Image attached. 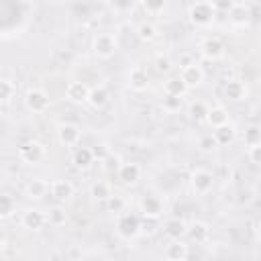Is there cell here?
Masks as SVG:
<instances>
[{
    "label": "cell",
    "instance_id": "cell-24",
    "mask_svg": "<svg viewBox=\"0 0 261 261\" xmlns=\"http://www.w3.org/2000/svg\"><path fill=\"white\" fill-rule=\"evenodd\" d=\"M16 96V82H12L10 77H2L0 80V98H2V106L6 108V104Z\"/></svg>",
    "mask_w": 261,
    "mask_h": 261
},
{
    "label": "cell",
    "instance_id": "cell-1",
    "mask_svg": "<svg viewBox=\"0 0 261 261\" xmlns=\"http://www.w3.org/2000/svg\"><path fill=\"white\" fill-rule=\"evenodd\" d=\"M214 16H216V10H214V4L212 2H194L188 8V18L196 27H208V24H212Z\"/></svg>",
    "mask_w": 261,
    "mask_h": 261
},
{
    "label": "cell",
    "instance_id": "cell-28",
    "mask_svg": "<svg viewBox=\"0 0 261 261\" xmlns=\"http://www.w3.org/2000/svg\"><path fill=\"white\" fill-rule=\"evenodd\" d=\"M234 126L228 122V124H224V126H218V128H214V139H216V143L218 145H228L232 139H234Z\"/></svg>",
    "mask_w": 261,
    "mask_h": 261
},
{
    "label": "cell",
    "instance_id": "cell-18",
    "mask_svg": "<svg viewBox=\"0 0 261 261\" xmlns=\"http://www.w3.org/2000/svg\"><path fill=\"white\" fill-rule=\"evenodd\" d=\"M224 96L228 100H234V102L245 100L247 98V86L241 80H228L224 86Z\"/></svg>",
    "mask_w": 261,
    "mask_h": 261
},
{
    "label": "cell",
    "instance_id": "cell-14",
    "mask_svg": "<svg viewBox=\"0 0 261 261\" xmlns=\"http://www.w3.org/2000/svg\"><path fill=\"white\" fill-rule=\"evenodd\" d=\"M163 232L171 241H181V237L188 232V224L181 218H167L165 224H163Z\"/></svg>",
    "mask_w": 261,
    "mask_h": 261
},
{
    "label": "cell",
    "instance_id": "cell-36",
    "mask_svg": "<svg viewBox=\"0 0 261 261\" xmlns=\"http://www.w3.org/2000/svg\"><path fill=\"white\" fill-rule=\"evenodd\" d=\"M106 204H108L110 212H116V214H122V212H124V206H126V204H124V198H120V196H116V194H114Z\"/></svg>",
    "mask_w": 261,
    "mask_h": 261
},
{
    "label": "cell",
    "instance_id": "cell-26",
    "mask_svg": "<svg viewBox=\"0 0 261 261\" xmlns=\"http://www.w3.org/2000/svg\"><path fill=\"white\" fill-rule=\"evenodd\" d=\"M188 232H190L192 241H196V243H206L208 237H210V228H208L206 222H194V224L188 228Z\"/></svg>",
    "mask_w": 261,
    "mask_h": 261
},
{
    "label": "cell",
    "instance_id": "cell-37",
    "mask_svg": "<svg viewBox=\"0 0 261 261\" xmlns=\"http://www.w3.org/2000/svg\"><path fill=\"white\" fill-rule=\"evenodd\" d=\"M102 165H104V169L106 171H112V169H120V165H122V161H120V157H116V155H108L104 161H102Z\"/></svg>",
    "mask_w": 261,
    "mask_h": 261
},
{
    "label": "cell",
    "instance_id": "cell-4",
    "mask_svg": "<svg viewBox=\"0 0 261 261\" xmlns=\"http://www.w3.org/2000/svg\"><path fill=\"white\" fill-rule=\"evenodd\" d=\"M24 104H27V108H29L31 112L41 114V112H45V110L51 106V98H49V94H47L45 90H41V88H31V90L27 92V96H24Z\"/></svg>",
    "mask_w": 261,
    "mask_h": 261
},
{
    "label": "cell",
    "instance_id": "cell-13",
    "mask_svg": "<svg viewBox=\"0 0 261 261\" xmlns=\"http://www.w3.org/2000/svg\"><path fill=\"white\" fill-rule=\"evenodd\" d=\"M200 49H202V55H204L206 59H218V57L224 53V45H222V41H220L218 37H208V39H204L202 45H200Z\"/></svg>",
    "mask_w": 261,
    "mask_h": 261
},
{
    "label": "cell",
    "instance_id": "cell-2",
    "mask_svg": "<svg viewBox=\"0 0 261 261\" xmlns=\"http://www.w3.org/2000/svg\"><path fill=\"white\" fill-rule=\"evenodd\" d=\"M92 49H94V53L98 57L108 59L116 51V37L112 33H96L94 41H92Z\"/></svg>",
    "mask_w": 261,
    "mask_h": 261
},
{
    "label": "cell",
    "instance_id": "cell-25",
    "mask_svg": "<svg viewBox=\"0 0 261 261\" xmlns=\"http://www.w3.org/2000/svg\"><path fill=\"white\" fill-rule=\"evenodd\" d=\"M249 6L247 4H232V8H230V22L232 24H239V27H243V24H247V20H249Z\"/></svg>",
    "mask_w": 261,
    "mask_h": 261
},
{
    "label": "cell",
    "instance_id": "cell-39",
    "mask_svg": "<svg viewBox=\"0 0 261 261\" xmlns=\"http://www.w3.org/2000/svg\"><path fill=\"white\" fill-rule=\"evenodd\" d=\"M143 8L147 12H161L165 8V2H143Z\"/></svg>",
    "mask_w": 261,
    "mask_h": 261
},
{
    "label": "cell",
    "instance_id": "cell-29",
    "mask_svg": "<svg viewBox=\"0 0 261 261\" xmlns=\"http://www.w3.org/2000/svg\"><path fill=\"white\" fill-rule=\"evenodd\" d=\"M90 194L96 198V200H100V202H108L114 194H112V190H110V186L106 184V181H96L92 188H90Z\"/></svg>",
    "mask_w": 261,
    "mask_h": 261
},
{
    "label": "cell",
    "instance_id": "cell-15",
    "mask_svg": "<svg viewBox=\"0 0 261 261\" xmlns=\"http://www.w3.org/2000/svg\"><path fill=\"white\" fill-rule=\"evenodd\" d=\"M116 173H118V179H120L122 184L133 186V184H137L139 177H141V167H139L137 163H122Z\"/></svg>",
    "mask_w": 261,
    "mask_h": 261
},
{
    "label": "cell",
    "instance_id": "cell-35",
    "mask_svg": "<svg viewBox=\"0 0 261 261\" xmlns=\"http://www.w3.org/2000/svg\"><path fill=\"white\" fill-rule=\"evenodd\" d=\"M198 147H200L202 151H214V149L218 147V143H216L214 135H204V137H200V141H198Z\"/></svg>",
    "mask_w": 261,
    "mask_h": 261
},
{
    "label": "cell",
    "instance_id": "cell-6",
    "mask_svg": "<svg viewBox=\"0 0 261 261\" xmlns=\"http://www.w3.org/2000/svg\"><path fill=\"white\" fill-rule=\"evenodd\" d=\"M190 184H192V190H194L196 194L204 196V194H208V192L212 190V186H214V175H212L208 169H196V171H192V175H190Z\"/></svg>",
    "mask_w": 261,
    "mask_h": 261
},
{
    "label": "cell",
    "instance_id": "cell-12",
    "mask_svg": "<svg viewBox=\"0 0 261 261\" xmlns=\"http://www.w3.org/2000/svg\"><path fill=\"white\" fill-rule=\"evenodd\" d=\"M49 188H51V184H47L45 179H41V177H33V179L27 181V186H24V194H27V198H31V200H41V198L47 196Z\"/></svg>",
    "mask_w": 261,
    "mask_h": 261
},
{
    "label": "cell",
    "instance_id": "cell-33",
    "mask_svg": "<svg viewBox=\"0 0 261 261\" xmlns=\"http://www.w3.org/2000/svg\"><path fill=\"white\" fill-rule=\"evenodd\" d=\"M14 210H16L14 200H12L10 196H6V194H4V196L0 198V216H2V218H8Z\"/></svg>",
    "mask_w": 261,
    "mask_h": 261
},
{
    "label": "cell",
    "instance_id": "cell-7",
    "mask_svg": "<svg viewBox=\"0 0 261 261\" xmlns=\"http://www.w3.org/2000/svg\"><path fill=\"white\" fill-rule=\"evenodd\" d=\"M57 139H59L61 145H65V147H73V145L80 143V139H82V130H80L77 124L63 122V124L57 126Z\"/></svg>",
    "mask_w": 261,
    "mask_h": 261
},
{
    "label": "cell",
    "instance_id": "cell-11",
    "mask_svg": "<svg viewBox=\"0 0 261 261\" xmlns=\"http://www.w3.org/2000/svg\"><path fill=\"white\" fill-rule=\"evenodd\" d=\"M90 92H92V90H90L84 82H69L67 88H65V96H67V100H71V102H75V104L88 102Z\"/></svg>",
    "mask_w": 261,
    "mask_h": 261
},
{
    "label": "cell",
    "instance_id": "cell-42",
    "mask_svg": "<svg viewBox=\"0 0 261 261\" xmlns=\"http://www.w3.org/2000/svg\"><path fill=\"white\" fill-rule=\"evenodd\" d=\"M214 4V10H228L230 12V8H232V2H212Z\"/></svg>",
    "mask_w": 261,
    "mask_h": 261
},
{
    "label": "cell",
    "instance_id": "cell-43",
    "mask_svg": "<svg viewBox=\"0 0 261 261\" xmlns=\"http://www.w3.org/2000/svg\"><path fill=\"white\" fill-rule=\"evenodd\" d=\"M257 237H259V241H261V222L257 224Z\"/></svg>",
    "mask_w": 261,
    "mask_h": 261
},
{
    "label": "cell",
    "instance_id": "cell-41",
    "mask_svg": "<svg viewBox=\"0 0 261 261\" xmlns=\"http://www.w3.org/2000/svg\"><path fill=\"white\" fill-rule=\"evenodd\" d=\"M92 151H94V157H96V159H98L100 163H102V161H104V159H106V157L110 155L106 147H92Z\"/></svg>",
    "mask_w": 261,
    "mask_h": 261
},
{
    "label": "cell",
    "instance_id": "cell-32",
    "mask_svg": "<svg viewBox=\"0 0 261 261\" xmlns=\"http://www.w3.org/2000/svg\"><path fill=\"white\" fill-rule=\"evenodd\" d=\"M208 106L204 104V102H192L190 104V116L196 120V122H200V120H206V116H208Z\"/></svg>",
    "mask_w": 261,
    "mask_h": 261
},
{
    "label": "cell",
    "instance_id": "cell-30",
    "mask_svg": "<svg viewBox=\"0 0 261 261\" xmlns=\"http://www.w3.org/2000/svg\"><path fill=\"white\" fill-rule=\"evenodd\" d=\"M243 143L247 147H255V145H261V126L259 124H251L245 128L243 133Z\"/></svg>",
    "mask_w": 261,
    "mask_h": 261
},
{
    "label": "cell",
    "instance_id": "cell-9",
    "mask_svg": "<svg viewBox=\"0 0 261 261\" xmlns=\"http://www.w3.org/2000/svg\"><path fill=\"white\" fill-rule=\"evenodd\" d=\"M20 224L24 228H29V230H41L47 224V214L41 212V210H37V208H29V210L22 212Z\"/></svg>",
    "mask_w": 261,
    "mask_h": 261
},
{
    "label": "cell",
    "instance_id": "cell-38",
    "mask_svg": "<svg viewBox=\"0 0 261 261\" xmlns=\"http://www.w3.org/2000/svg\"><path fill=\"white\" fill-rule=\"evenodd\" d=\"M249 159H251L255 165H261V145L249 147Z\"/></svg>",
    "mask_w": 261,
    "mask_h": 261
},
{
    "label": "cell",
    "instance_id": "cell-21",
    "mask_svg": "<svg viewBox=\"0 0 261 261\" xmlns=\"http://www.w3.org/2000/svg\"><path fill=\"white\" fill-rule=\"evenodd\" d=\"M186 90H188V86L181 82V77H169V80L163 82V94L165 96H177V98H181L186 94Z\"/></svg>",
    "mask_w": 261,
    "mask_h": 261
},
{
    "label": "cell",
    "instance_id": "cell-40",
    "mask_svg": "<svg viewBox=\"0 0 261 261\" xmlns=\"http://www.w3.org/2000/svg\"><path fill=\"white\" fill-rule=\"evenodd\" d=\"M155 67H157V71H169L171 69V61L167 59V57H157L155 59Z\"/></svg>",
    "mask_w": 261,
    "mask_h": 261
},
{
    "label": "cell",
    "instance_id": "cell-27",
    "mask_svg": "<svg viewBox=\"0 0 261 261\" xmlns=\"http://www.w3.org/2000/svg\"><path fill=\"white\" fill-rule=\"evenodd\" d=\"M88 102H90L92 108H102V106H106V102H108V90H106L104 86L94 88V90L90 92Z\"/></svg>",
    "mask_w": 261,
    "mask_h": 261
},
{
    "label": "cell",
    "instance_id": "cell-34",
    "mask_svg": "<svg viewBox=\"0 0 261 261\" xmlns=\"http://www.w3.org/2000/svg\"><path fill=\"white\" fill-rule=\"evenodd\" d=\"M161 106H163V110L165 112H177L179 110V106H181V98H177V96H165L163 98V102H161Z\"/></svg>",
    "mask_w": 261,
    "mask_h": 261
},
{
    "label": "cell",
    "instance_id": "cell-3",
    "mask_svg": "<svg viewBox=\"0 0 261 261\" xmlns=\"http://www.w3.org/2000/svg\"><path fill=\"white\" fill-rule=\"evenodd\" d=\"M116 232L122 237V239H133L141 232V220L139 216L130 214V212H122L118 214L116 218Z\"/></svg>",
    "mask_w": 261,
    "mask_h": 261
},
{
    "label": "cell",
    "instance_id": "cell-20",
    "mask_svg": "<svg viewBox=\"0 0 261 261\" xmlns=\"http://www.w3.org/2000/svg\"><path fill=\"white\" fill-rule=\"evenodd\" d=\"M206 122H208L212 128H218V126L228 124V112H226V108H224V106H212V108L208 110Z\"/></svg>",
    "mask_w": 261,
    "mask_h": 261
},
{
    "label": "cell",
    "instance_id": "cell-16",
    "mask_svg": "<svg viewBox=\"0 0 261 261\" xmlns=\"http://www.w3.org/2000/svg\"><path fill=\"white\" fill-rule=\"evenodd\" d=\"M49 194H51L55 200H67V198L73 196V186H71V181H67V179H55V181H51Z\"/></svg>",
    "mask_w": 261,
    "mask_h": 261
},
{
    "label": "cell",
    "instance_id": "cell-19",
    "mask_svg": "<svg viewBox=\"0 0 261 261\" xmlns=\"http://www.w3.org/2000/svg\"><path fill=\"white\" fill-rule=\"evenodd\" d=\"M188 257V245L181 241H171L165 247V259L167 261H186Z\"/></svg>",
    "mask_w": 261,
    "mask_h": 261
},
{
    "label": "cell",
    "instance_id": "cell-17",
    "mask_svg": "<svg viewBox=\"0 0 261 261\" xmlns=\"http://www.w3.org/2000/svg\"><path fill=\"white\" fill-rule=\"evenodd\" d=\"M128 84H130L133 90H139V92L145 90L149 86V73H147V69L141 67V65L133 67L130 73H128Z\"/></svg>",
    "mask_w": 261,
    "mask_h": 261
},
{
    "label": "cell",
    "instance_id": "cell-31",
    "mask_svg": "<svg viewBox=\"0 0 261 261\" xmlns=\"http://www.w3.org/2000/svg\"><path fill=\"white\" fill-rule=\"evenodd\" d=\"M137 35H139V39L141 41H153L155 37H157V29H155V24L153 22H141L139 27H137Z\"/></svg>",
    "mask_w": 261,
    "mask_h": 261
},
{
    "label": "cell",
    "instance_id": "cell-23",
    "mask_svg": "<svg viewBox=\"0 0 261 261\" xmlns=\"http://www.w3.org/2000/svg\"><path fill=\"white\" fill-rule=\"evenodd\" d=\"M45 214H47V224H51V226H63V224L67 222V212H65V208L59 206V204L51 206Z\"/></svg>",
    "mask_w": 261,
    "mask_h": 261
},
{
    "label": "cell",
    "instance_id": "cell-10",
    "mask_svg": "<svg viewBox=\"0 0 261 261\" xmlns=\"http://www.w3.org/2000/svg\"><path fill=\"white\" fill-rule=\"evenodd\" d=\"M179 77H181V82H184L188 88H196V86H200V84L204 82V71H202V67H200L198 63H186V65L181 67Z\"/></svg>",
    "mask_w": 261,
    "mask_h": 261
},
{
    "label": "cell",
    "instance_id": "cell-5",
    "mask_svg": "<svg viewBox=\"0 0 261 261\" xmlns=\"http://www.w3.org/2000/svg\"><path fill=\"white\" fill-rule=\"evenodd\" d=\"M18 155H20V159H22L24 163L37 165V163H41V161L45 159L47 151H45V145H43V143H39V141H29V143H24V145L18 149Z\"/></svg>",
    "mask_w": 261,
    "mask_h": 261
},
{
    "label": "cell",
    "instance_id": "cell-22",
    "mask_svg": "<svg viewBox=\"0 0 261 261\" xmlns=\"http://www.w3.org/2000/svg\"><path fill=\"white\" fill-rule=\"evenodd\" d=\"M94 161H96V157H94V151H92L90 147H80V149L73 153V163H75V167H80V169H88Z\"/></svg>",
    "mask_w": 261,
    "mask_h": 261
},
{
    "label": "cell",
    "instance_id": "cell-8",
    "mask_svg": "<svg viewBox=\"0 0 261 261\" xmlns=\"http://www.w3.org/2000/svg\"><path fill=\"white\" fill-rule=\"evenodd\" d=\"M139 210H141V214H143L145 218L155 220V218H159L161 212H163V202H161V198H157V196H143V200L139 202Z\"/></svg>",
    "mask_w": 261,
    "mask_h": 261
}]
</instances>
